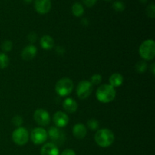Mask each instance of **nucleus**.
<instances>
[{"label":"nucleus","mask_w":155,"mask_h":155,"mask_svg":"<svg viewBox=\"0 0 155 155\" xmlns=\"http://www.w3.org/2000/svg\"><path fill=\"white\" fill-rule=\"evenodd\" d=\"M95 141L98 146L107 148L114 142V134L109 129H101L95 133Z\"/></svg>","instance_id":"obj_1"},{"label":"nucleus","mask_w":155,"mask_h":155,"mask_svg":"<svg viewBox=\"0 0 155 155\" xmlns=\"http://www.w3.org/2000/svg\"><path fill=\"white\" fill-rule=\"evenodd\" d=\"M95 95L100 102L109 103L116 97V90L110 84H103L98 88Z\"/></svg>","instance_id":"obj_2"},{"label":"nucleus","mask_w":155,"mask_h":155,"mask_svg":"<svg viewBox=\"0 0 155 155\" xmlns=\"http://www.w3.org/2000/svg\"><path fill=\"white\" fill-rule=\"evenodd\" d=\"M139 54L144 60L151 61L155 57V42L153 39L145 40L139 47Z\"/></svg>","instance_id":"obj_3"},{"label":"nucleus","mask_w":155,"mask_h":155,"mask_svg":"<svg viewBox=\"0 0 155 155\" xmlns=\"http://www.w3.org/2000/svg\"><path fill=\"white\" fill-rule=\"evenodd\" d=\"M74 82L69 78H62L57 82L55 86L56 92L60 96H68L74 89Z\"/></svg>","instance_id":"obj_4"},{"label":"nucleus","mask_w":155,"mask_h":155,"mask_svg":"<svg viewBox=\"0 0 155 155\" xmlns=\"http://www.w3.org/2000/svg\"><path fill=\"white\" fill-rule=\"evenodd\" d=\"M12 140L16 145L22 146L26 145L29 140V133L24 127H18L12 133Z\"/></svg>","instance_id":"obj_5"},{"label":"nucleus","mask_w":155,"mask_h":155,"mask_svg":"<svg viewBox=\"0 0 155 155\" xmlns=\"http://www.w3.org/2000/svg\"><path fill=\"white\" fill-rule=\"evenodd\" d=\"M93 86L88 80H83L79 83L77 87V95L80 99H86L92 94Z\"/></svg>","instance_id":"obj_6"},{"label":"nucleus","mask_w":155,"mask_h":155,"mask_svg":"<svg viewBox=\"0 0 155 155\" xmlns=\"http://www.w3.org/2000/svg\"><path fill=\"white\" fill-rule=\"evenodd\" d=\"M48 138V133L42 127H36L31 132V140L35 145H42L45 143Z\"/></svg>","instance_id":"obj_7"},{"label":"nucleus","mask_w":155,"mask_h":155,"mask_svg":"<svg viewBox=\"0 0 155 155\" xmlns=\"http://www.w3.org/2000/svg\"><path fill=\"white\" fill-rule=\"evenodd\" d=\"M33 118L38 125L41 127H46L51 122V117L48 111L44 109H37L33 114Z\"/></svg>","instance_id":"obj_8"},{"label":"nucleus","mask_w":155,"mask_h":155,"mask_svg":"<svg viewBox=\"0 0 155 155\" xmlns=\"http://www.w3.org/2000/svg\"><path fill=\"white\" fill-rule=\"evenodd\" d=\"M34 7L38 13L40 15H45L51 10V0H35Z\"/></svg>","instance_id":"obj_9"},{"label":"nucleus","mask_w":155,"mask_h":155,"mask_svg":"<svg viewBox=\"0 0 155 155\" xmlns=\"http://www.w3.org/2000/svg\"><path fill=\"white\" fill-rule=\"evenodd\" d=\"M53 121L56 127H66L69 122V117L68 114L63 111H57L53 116Z\"/></svg>","instance_id":"obj_10"},{"label":"nucleus","mask_w":155,"mask_h":155,"mask_svg":"<svg viewBox=\"0 0 155 155\" xmlns=\"http://www.w3.org/2000/svg\"><path fill=\"white\" fill-rule=\"evenodd\" d=\"M37 54V48L33 45H27L21 52V57L24 61H31L36 57Z\"/></svg>","instance_id":"obj_11"},{"label":"nucleus","mask_w":155,"mask_h":155,"mask_svg":"<svg viewBox=\"0 0 155 155\" xmlns=\"http://www.w3.org/2000/svg\"><path fill=\"white\" fill-rule=\"evenodd\" d=\"M41 155H59V150L54 143H46L41 148Z\"/></svg>","instance_id":"obj_12"},{"label":"nucleus","mask_w":155,"mask_h":155,"mask_svg":"<svg viewBox=\"0 0 155 155\" xmlns=\"http://www.w3.org/2000/svg\"><path fill=\"white\" fill-rule=\"evenodd\" d=\"M86 133H87V130L85 125L82 124H77L74 125L73 128V134L74 137L78 139H83L86 137Z\"/></svg>","instance_id":"obj_13"},{"label":"nucleus","mask_w":155,"mask_h":155,"mask_svg":"<svg viewBox=\"0 0 155 155\" xmlns=\"http://www.w3.org/2000/svg\"><path fill=\"white\" fill-rule=\"evenodd\" d=\"M63 107L65 111H67L68 113L72 114L77 111L78 104H77V103L76 102L74 99L71 98H68L64 101Z\"/></svg>","instance_id":"obj_14"},{"label":"nucleus","mask_w":155,"mask_h":155,"mask_svg":"<svg viewBox=\"0 0 155 155\" xmlns=\"http://www.w3.org/2000/svg\"><path fill=\"white\" fill-rule=\"evenodd\" d=\"M54 39L48 35H44L40 39V45L43 49L50 50L54 47Z\"/></svg>","instance_id":"obj_15"},{"label":"nucleus","mask_w":155,"mask_h":155,"mask_svg":"<svg viewBox=\"0 0 155 155\" xmlns=\"http://www.w3.org/2000/svg\"><path fill=\"white\" fill-rule=\"evenodd\" d=\"M109 83L114 88L119 87L124 83V77L119 73H114L109 78Z\"/></svg>","instance_id":"obj_16"},{"label":"nucleus","mask_w":155,"mask_h":155,"mask_svg":"<svg viewBox=\"0 0 155 155\" xmlns=\"http://www.w3.org/2000/svg\"><path fill=\"white\" fill-rule=\"evenodd\" d=\"M72 13L75 17H81L84 13V8L80 3H74L72 6Z\"/></svg>","instance_id":"obj_17"},{"label":"nucleus","mask_w":155,"mask_h":155,"mask_svg":"<svg viewBox=\"0 0 155 155\" xmlns=\"http://www.w3.org/2000/svg\"><path fill=\"white\" fill-rule=\"evenodd\" d=\"M9 64V58L5 53H0V69H5Z\"/></svg>","instance_id":"obj_18"},{"label":"nucleus","mask_w":155,"mask_h":155,"mask_svg":"<svg viewBox=\"0 0 155 155\" xmlns=\"http://www.w3.org/2000/svg\"><path fill=\"white\" fill-rule=\"evenodd\" d=\"M48 135H49L51 139H53V140H56V139H58L61 138L60 131L56 127H51V128H50L49 131H48Z\"/></svg>","instance_id":"obj_19"},{"label":"nucleus","mask_w":155,"mask_h":155,"mask_svg":"<svg viewBox=\"0 0 155 155\" xmlns=\"http://www.w3.org/2000/svg\"><path fill=\"white\" fill-rule=\"evenodd\" d=\"M147 70V64L145 61H140L136 64V71L139 74H143Z\"/></svg>","instance_id":"obj_20"},{"label":"nucleus","mask_w":155,"mask_h":155,"mask_svg":"<svg viewBox=\"0 0 155 155\" xmlns=\"http://www.w3.org/2000/svg\"><path fill=\"white\" fill-rule=\"evenodd\" d=\"M113 8L114 9L116 12H123L125 9V5L122 1H116L114 2L113 5H112Z\"/></svg>","instance_id":"obj_21"},{"label":"nucleus","mask_w":155,"mask_h":155,"mask_svg":"<svg viewBox=\"0 0 155 155\" xmlns=\"http://www.w3.org/2000/svg\"><path fill=\"white\" fill-rule=\"evenodd\" d=\"M87 127H89L90 130H96L98 129L99 127V124L98 121L95 119H90L87 122Z\"/></svg>","instance_id":"obj_22"},{"label":"nucleus","mask_w":155,"mask_h":155,"mask_svg":"<svg viewBox=\"0 0 155 155\" xmlns=\"http://www.w3.org/2000/svg\"><path fill=\"white\" fill-rule=\"evenodd\" d=\"M12 47H13V44H12V41L10 40L4 41L2 44V49L5 52L10 51L12 49Z\"/></svg>","instance_id":"obj_23"},{"label":"nucleus","mask_w":155,"mask_h":155,"mask_svg":"<svg viewBox=\"0 0 155 155\" xmlns=\"http://www.w3.org/2000/svg\"><path fill=\"white\" fill-rule=\"evenodd\" d=\"M146 13L149 18H154L155 16V7L154 3H151L146 8Z\"/></svg>","instance_id":"obj_24"},{"label":"nucleus","mask_w":155,"mask_h":155,"mask_svg":"<svg viewBox=\"0 0 155 155\" xmlns=\"http://www.w3.org/2000/svg\"><path fill=\"white\" fill-rule=\"evenodd\" d=\"M101 80H102V77L100 74H94V75L92 76L90 80V83H92V85H98L100 84V83L101 82Z\"/></svg>","instance_id":"obj_25"},{"label":"nucleus","mask_w":155,"mask_h":155,"mask_svg":"<svg viewBox=\"0 0 155 155\" xmlns=\"http://www.w3.org/2000/svg\"><path fill=\"white\" fill-rule=\"evenodd\" d=\"M12 121L14 126L20 127L23 124V118L21 117V116H19V115H17V116H15L13 118H12Z\"/></svg>","instance_id":"obj_26"},{"label":"nucleus","mask_w":155,"mask_h":155,"mask_svg":"<svg viewBox=\"0 0 155 155\" xmlns=\"http://www.w3.org/2000/svg\"><path fill=\"white\" fill-rule=\"evenodd\" d=\"M27 39H28V40L30 41L31 43H33V42H35L37 40V34H36V33H34V32H32V33H30V34L28 35Z\"/></svg>","instance_id":"obj_27"},{"label":"nucleus","mask_w":155,"mask_h":155,"mask_svg":"<svg viewBox=\"0 0 155 155\" xmlns=\"http://www.w3.org/2000/svg\"><path fill=\"white\" fill-rule=\"evenodd\" d=\"M83 3L86 7H92L97 2V0H83Z\"/></svg>","instance_id":"obj_28"},{"label":"nucleus","mask_w":155,"mask_h":155,"mask_svg":"<svg viewBox=\"0 0 155 155\" xmlns=\"http://www.w3.org/2000/svg\"><path fill=\"white\" fill-rule=\"evenodd\" d=\"M59 155H76L75 151L73 149L71 148H68V149H65L63 152Z\"/></svg>","instance_id":"obj_29"},{"label":"nucleus","mask_w":155,"mask_h":155,"mask_svg":"<svg viewBox=\"0 0 155 155\" xmlns=\"http://www.w3.org/2000/svg\"><path fill=\"white\" fill-rule=\"evenodd\" d=\"M151 71L153 74H155V64L153 63L151 65Z\"/></svg>","instance_id":"obj_30"},{"label":"nucleus","mask_w":155,"mask_h":155,"mask_svg":"<svg viewBox=\"0 0 155 155\" xmlns=\"http://www.w3.org/2000/svg\"><path fill=\"white\" fill-rule=\"evenodd\" d=\"M26 3H30L32 2V0H24Z\"/></svg>","instance_id":"obj_31"},{"label":"nucleus","mask_w":155,"mask_h":155,"mask_svg":"<svg viewBox=\"0 0 155 155\" xmlns=\"http://www.w3.org/2000/svg\"><path fill=\"white\" fill-rule=\"evenodd\" d=\"M140 2L142 3H145L147 2V0H140Z\"/></svg>","instance_id":"obj_32"},{"label":"nucleus","mask_w":155,"mask_h":155,"mask_svg":"<svg viewBox=\"0 0 155 155\" xmlns=\"http://www.w3.org/2000/svg\"><path fill=\"white\" fill-rule=\"evenodd\" d=\"M106 1H110V0H106Z\"/></svg>","instance_id":"obj_33"}]
</instances>
